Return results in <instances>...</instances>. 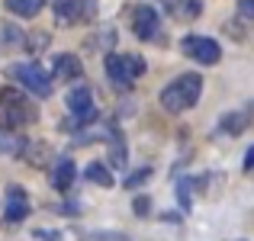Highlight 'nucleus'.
<instances>
[{"label":"nucleus","mask_w":254,"mask_h":241,"mask_svg":"<svg viewBox=\"0 0 254 241\" xmlns=\"http://www.w3.org/2000/svg\"><path fill=\"white\" fill-rule=\"evenodd\" d=\"M199 97H203V77L196 74V71H187V74H177L171 80V84L161 87V93H158V100H161V106L168 113H187L193 110V106L199 103Z\"/></svg>","instance_id":"1"},{"label":"nucleus","mask_w":254,"mask_h":241,"mask_svg":"<svg viewBox=\"0 0 254 241\" xmlns=\"http://www.w3.org/2000/svg\"><path fill=\"white\" fill-rule=\"evenodd\" d=\"M36 116H39V110L26 93L10 90V87L0 90V129L3 132H19L23 125L36 122Z\"/></svg>","instance_id":"2"},{"label":"nucleus","mask_w":254,"mask_h":241,"mask_svg":"<svg viewBox=\"0 0 254 241\" xmlns=\"http://www.w3.org/2000/svg\"><path fill=\"white\" fill-rule=\"evenodd\" d=\"M103 68H106V77L113 80V87H132L145 74V61L138 55H132V52H113V55H106Z\"/></svg>","instance_id":"3"},{"label":"nucleus","mask_w":254,"mask_h":241,"mask_svg":"<svg viewBox=\"0 0 254 241\" xmlns=\"http://www.w3.org/2000/svg\"><path fill=\"white\" fill-rule=\"evenodd\" d=\"M10 77L16 80L19 87H26L29 93H36V97H49V93H52V74L39 61L10 64Z\"/></svg>","instance_id":"4"},{"label":"nucleus","mask_w":254,"mask_h":241,"mask_svg":"<svg viewBox=\"0 0 254 241\" xmlns=\"http://www.w3.org/2000/svg\"><path fill=\"white\" fill-rule=\"evenodd\" d=\"M180 52L196 64H219V58H222L219 42L209 36H184L180 39Z\"/></svg>","instance_id":"5"},{"label":"nucleus","mask_w":254,"mask_h":241,"mask_svg":"<svg viewBox=\"0 0 254 241\" xmlns=\"http://www.w3.org/2000/svg\"><path fill=\"white\" fill-rule=\"evenodd\" d=\"M64 103H68L74 122H81V125H87L93 116H97V103H93V93H90V87H87V84L71 87L68 97H64Z\"/></svg>","instance_id":"6"},{"label":"nucleus","mask_w":254,"mask_h":241,"mask_svg":"<svg viewBox=\"0 0 254 241\" xmlns=\"http://www.w3.org/2000/svg\"><path fill=\"white\" fill-rule=\"evenodd\" d=\"M132 32H135L142 42H151V39H158V32H161V16H158L155 6L138 3L135 10H132Z\"/></svg>","instance_id":"7"},{"label":"nucleus","mask_w":254,"mask_h":241,"mask_svg":"<svg viewBox=\"0 0 254 241\" xmlns=\"http://www.w3.org/2000/svg\"><path fill=\"white\" fill-rule=\"evenodd\" d=\"M29 216V196H26L23 186H10L6 190V209H3V222L16 225Z\"/></svg>","instance_id":"8"},{"label":"nucleus","mask_w":254,"mask_h":241,"mask_svg":"<svg viewBox=\"0 0 254 241\" xmlns=\"http://www.w3.org/2000/svg\"><path fill=\"white\" fill-rule=\"evenodd\" d=\"M74 177H77L74 161H71V158H58L55 167H52V186H55V190H71Z\"/></svg>","instance_id":"9"},{"label":"nucleus","mask_w":254,"mask_h":241,"mask_svg":"<svg viewBox=\"0 0 254 241\" xmlns=\"http://www.w3.org/2000/svg\"><path fill=\"white\" fill-rule=\"evenodd\" d=\"M52 10H55V23L58 26H71L84 16L81 0H52Z\"/></svg>","instance_id":"10"},{"label":"nucleus","mask_w":254,"mask_h":241,"mask_svg":"<svg viewBox=\"0 0 254 241\" xmlns=\"http://www.w3.org/2000/svg\"><path fill=\"white\" fill-rule=\"evenodd\" d=\"M81 74H84V68H81V58H77V55H58L55 58L52 77H58V80H77Z\"/></svg>","instance_id":"11"},{"label":"nucleus","mask_w":254,"mask_h":241,"mask_svg":"<svg viewBox=\"0 0 254 241\" xmlns=\"http://www.w3.org/2000/svg\"><path fill=\"white\" fill-rule=\"evenodd\" d=\"M251 122V110H232L219 119V132H229V135H242Z\"/></svg>","instance_id":"12"},{"label":"nucleus","mask_w":254,"mask_h":241,"mask_svg":"<svg viewBox=\"0 0 254 241\" xmlns=\"http://www.w3.org/2000/svg\"><path fill=\"white\" fill-rule=\"evenodd\" d=\"M84 177L90 180V183H97V186H113V174H110V167L100 164V161H90V164L84 167Z\"/></svg>","instance_id":"13"},{"label":"nucleus","mask_w":254,"mask_h":241,"mask_svg":"<svg viewBox=\"0 0 254 241\" xmlns=\"http://www.w3.org/2000/svg\"><path fill=\"white\" fill-rule=\"evenodd\" d=\"M29 148V142H26V138H19L16 132H0V151H3V155H23V151Z\"/></svg>","instance_id":"14"},{"label":"nucleus","mask_w":254,"mask_h":241,"mask_svg":"<svg viewBox=\"0 0 254 241\" xmlns=\"http://www.w3.org/2000/svg\"><path fill=\"white\" fill-rule=\"evenodd\" d=\"M6 6H10L16 16H23V19H32L39 10L45 6V0H6Z\"/></svg>","instance_id":"15"},{"label":"nucleus","mask_w":254,"mask_h":241,"mask_svg":"<svg viewBox=\"0 0 254 241\" xmlns=\"http://www.w3.org/2000/svg\"><path fill=\"white\" fill-rule=\"evenodd\" d=\"M171 13H177V16H196L199 10H203V3L199 0H168Z\"/></svg>","instance_id":"16"},{"label":"nucleus","mask_w":254,"mask_h":241,"mask_svg":"<svg viewBox=\"0 0 254 241\" xmlns=\"http://www.w3.org/2000/svg\"><path fill=\"white\" fill-rule=\"evenodd\" d=\"M151 177V167H142V171H135V174H129V177H126L123 180V183L126 186H129V190H135V186H142L145 183V180H148Z\"/></svg>","instance_id":"17"},{"label":"nucleus","mask_w":254,"mask_h":241,"mask_svg":"<svg viewBox=\"0 0 254 241\" xmlns=\"http://www.w3.org/2000/svg\"><path fill=\"white\" fill-rule=\"evenodd\" d=\"M177 196H180V206L190 209V180H187V177L177 180Z\"/></svg>","instance_id":"18"},{"label":"nucleus","mask_w":254,"mask_h":241,"mask_svg":"<svg viewBox=\"0 0 254 241\" xmlns=\"http://www.w3.org/2000/svg\"><path fill=\"white\" fill-rule=\"evenodd\" d=\"M39 241H62V232H52V229H36L32 232Z\"/></svg>","instance_id":"19"},{"label":"nucleus","mask_w":254,"mask_h":241,"mask_svg":"<svg viewBox=\"0 0 254 241\" xmlns=\"http://www.w3.org/2000/svg\"><path fill=\"white\" fill-rule=\"evenodd\" d=\"M238 13L245 19H254V0H238Z\"/></svg>","instance_id":"20"},{"label":"nucleus","mask_w":254,"mask_h":241,"mask_svg":"<svg viewBox=\"0 0 254 241\" xmlns=\"http://www.w3.org/2000/svg\"><path fill=\"white\" fill-rule=\"evenodd\" d=\"M148 209H151V199L138 196V199H135V212H138V216H145V212H148Z\"/></svg>","instance_id":"21"},{"label":"nucleus","mask_w":254,"mask_h":241,"mask_svg":"<svg viewBox=\"0 0 254 241\" xmlns=\"http://www.w3.org/2000/svg\"><path fill=\"white\" fill-rule=\"evenodd\" d=\"M245 171H248V174L254 171V145H251L248 151H245Z\"/></svg>","instance_id":"22"}]
</instances>
